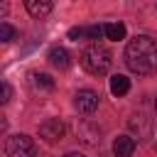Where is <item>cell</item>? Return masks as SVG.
Segmentation results:
<instances>
[{"label":"cell","instance_id":"ba28073f","mask_svg":"<svg viewBox=\"0 0 157 157\" xmlns=\"http://www.w3.org/2000/svg\"><path fill=\"white\" fill-rule=\"evenodd\" d=\"M49 61H52L56 69H69V66H71V54H69L64 47H52V49H49Z\"/></svg>","mask_w":157,"mask_h":157},{"label":"cell","instance_id":"7c38bea8","mask_svg":"<svg viewBox=\"0 0 157 157\" xmlns=\"http://www.w3.org/2000/svg\"><path fill=\"white\" fill-rule=\"evenodd\" d=\"M29 83H32L34 91H52V88H54V78H52L49 74H32Z\"/></svg>","mask_w":157,"mask_h":157},{"label":"cell","instance_id":"8fae6325","mask_svg":"<svg viewBox=\"0 0 157 157\" xmlns=\"http://www.w3.org/2000/svg\"><path fill=\"white\" fill-rule=\"evenodd\" d=\"M128 91H130V78L123 76V74H115L110 78V93L113 96H125Z\"/></svg>","mask_w":157,"mask_h":157},{"label":"cell","instance_id":"8992f818","mask_svg":"<svg viewBox=\"0 0 157 157\" xmlns=\"http://www.w3.org/2000/svg\"><path fill=\"white\" fill-rule=\"evenodd\" d=\"M74 103H76V108L81 113H93L98 108V93L91 91V88H81V91H76Z\"/></svg>","mask_w":157,"mask_h":157},{"label":"cell","instance_id":"e0dca14e","mask_svg":"<svg viewBox=\"0 0 157 157\" xmlns=\"http://www.w3.org/2000/svg\"><path fill=\"white\" fill-rule=\"evenodd\" d=\"M10 96H12L10 86H7V83H2V103H7V101H10Z\"/></svg>","mask_w":157,"mask_h":157},{"label":"cell","instance_id":"5bb4252c","mask_svg":"<svg viewBox=\"0 0 157 157\" xmlns=\"http://www.w3.org/2000/svg\"><path fill=\"white\" fill-rule=\"evenodd\" d=\"M0 39L2 42H12L15 39V27L7 22H0Z\"/></svg>","mask_w":157,"mask_h":157},{"label":"cell","instance_id":"ac0fdd59","mask_svg":"<svg viewBox=\"0 0 157 157\" xmlns=\"http://www.w3.org/2000/svg\"><path fill=\"white\" fill-rule=\"evenodd\" d=\"M64 157H83V155H81V152H66Z\"/></svg>","mask_w":157,"mask_h":157},{"label":"cell","instance_id":"4fadbf2b","mask_svg":"<svg viewBox=\"0 0 157 157\" xmlns=\"http://www.w3.org/2000/svg\"><path fill=\"white\" fill-rule=\"evenodd\" d=\"M103 29H105V37L113 42L125 39V25L123 22H108V25H103Z\"/></svg>","mask_w":157,"mask_h":157},{"label":"cell","instance_id":"5b68a950","mask_svg":"<svg viewBox=\"0 0 157 157\" xmlns=\"http://www.w3.org/2000/svg\"><path fill=\"white\" fill-rule=\"evenodd\" d=\"M128 128H130L140 140H145V137L152 135V118H150L147 113H135V115H130Z\"/></svg>","mask_w":157,"mask_h":157},{"label":"cell","instance_id":"9c48e42d","mask_svg":"<svg viewBox=\"0 0 157 157\" xmlns=\"http://www.w3.org/2000/svg\"><path fill=\"white\" fill-rule=\"evenodd\" d=\"M25 7H27V12L32 15V17H44V15H49L52 12V2L49 0H27L25 2Z\"/></svg>","mask_w":157,"mask_h":157},{"label":"cell","instance_id":"9a60e30c","mask_svg":"<svg viewBox=\"0 0 157 157\" xmlns=\"http://www.w3.org/2000/svg\"><path fill=\"white\" fill-rule=\"evenodd\" d=\"M101 34H105V29H103V27H98V25H93V27H86V37H88V39H98Z\"/></svg>","mask_w":157,"mask_h":157},{"label":"cell","instance_id":"2e32d148","mask_svg":"<svg viewBox=\"0 0 157 157\" xmlns=\"http://www.w3.org/2000/svg\"><path fill=\"white\" fill-rule=\"evenodd\" d=\"M86 37V27H71L69 29V39H81Z\"/></svg>","mask_w":157,"mask_h":157},{"label":"cell","instance_id":"ffe728a7","mask_svg":"<svg viewBox=\"0 0 157 157\" xmlns=\"http://www.w3.org/2000/svg\"><path fill=\"white\" fill-rule=\"evenodd\" d=\"M155 147H157V142H155Z\"/></svg>","mask_w":157,"mask_h":157},{"label":"cell","instance_id":"52a82bcc","mask_svg":"<svg viewBox=\"0 0 157 157\" xmlns=\"http://www.w3.org/2000/svg\"><path fill=\"white\" fill-rule=\"evenodd\" d=\"M135 147H137V142H135V137H130V135H120V137L113 140V155H115V157H132Z\"/></svg>","mask_w":157,"mask_h":157},{"label":"cell","instance_id":"7a4b0ae2","mask_svg":"<svg viewBox=\"0 0 157 157\" xmlns=\"http://www.w3.org/2000/svg\"><path fill=\"white\" fill-rule=\"evenodd\" d=\"M110 64H113V56H110V52H108L105 47H101V44H91V47H86L83 54H81V66H83L88 74H93V76L108 74V71H110Z\"/></svg>","mask_w":157,"mask_h":157},{"label":"cell","instance_id":"277c9868","mask_svg":"<svg viewBox=\"0 0 157 157\" xmlns=\"http://www.w3.org/2000/svg\"><path fill=\"white\" fill-rule=\"evenodd\" d=\"M64 135H66V125L59 118H49V120H44L39 125V137L44 142H59Z\"/></svg>","mask_w":157,"mask_h":157},{"label":"cell","instance_id":"30bf717a","mask_svg":"<svg viewBox=\"0 0 157 157\" xmlns=\"http://www.w3.org/2000/svg\"><path fill=\"white\" fill-rule=\"evenodd\" d=\"M76 132H78V137H81L86 145H91V147L101 145V132H98L96 128H88V125L83 123V125H78V128H76Z\"/></svg>","mask_w":157,"mask_h":157},{"label":"cell","instance_id":"3957f363","mask_svg":"<svg viewBox=\"0 0 157 157\" xmlns=\"http://www.w3.org/2000/svg\"><path fill=\"white\" fill-rule=\"evenodd\" d=\"M5 152H7V157H34L37 147H34V140H32L29 135H22V132H20V135L7 137Z\"/></svg>","mask_w":157,"mask_h":157},{"label":"cell","instance_id":"6da1fadb","mask_svg":"<svg viewBox=\"0 0 157 157\" xmlns=\"http://www.w3.org/2000/svg\"><path fill=\"white\" fill-rule=\"evenodd\" d=\"M125 64L132 74H152L157 66V44L147 34H137L125 47Z\"/></svg>","mask_w":157,"mask_h":157},{"label":"cell","instance_id":"d6986e66","mask_svg":"<svg viewBox=\"0 0 157 157\" xmlns=\"http://www.w3.org/2000/svg\"><path fill=\"white\" fill-rule=\"evenodd\" d=\"M155 108H157V103H155Z\"/></svg>","mask_w":157,"mask_h":157}]
</instances>
